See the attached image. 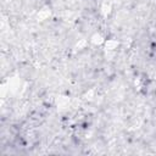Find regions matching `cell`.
Here are the masks:
<instances>
[{
    "label": "cell",
    "mask_w": 156,
    "mask_h": 156,
    "mask_svg": "<svg viewBox=\"0 0 156 156\" xmlns=\"http://www.w3.org/2000/svg\"><path fill=\"white\" fill-rule=\"evenodd\" d=\"M111 10H112V4H111V1H110V0H105V1L102 2V5H101V12H102L105 16H107V15L111 12Z\"/></svg>",
    "instance_id": "3957f363"
},
{
    "label": "cell",
    "mask_w": 156,
    "mask_h": 156,
    "mask_svg": "<svg viewBox=\"0 0 156 156\" xmlns=\"http://www.w3.org/2000/svg\"><path fill=\"white\" fill-rule=\"evenodd\" d=\"M105 41H106V39L104 38V35L101 33H95L90 38V43L94 45H104Z\"/></svg>",
    "instance_id": "6da1fadb"
},
{
    "label": "cell",
    "mask_w": 156,
    "mask_h": 156,
    "mask_svg": "<svg viewBox=\"0 0 156 156\" xmlns=\"http://www.w3.org/2000/svg\"><path fill=\"white\" fill-rule=\"evenodd\" d=\"M104 45H105V49L107 51H115L118 48V41L115 39H107Z\"/></svg>",
    "instance_id": "7a4b0ae2"
}]
</instances>
